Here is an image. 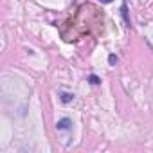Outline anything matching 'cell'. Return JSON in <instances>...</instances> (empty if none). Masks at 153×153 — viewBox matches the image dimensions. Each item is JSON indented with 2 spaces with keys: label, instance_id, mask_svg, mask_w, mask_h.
<instances>
[{
  "label": "cell",
  "instance_id": "1",
  "mask_svg": "<svg viewBox=\"0 0 153 153\" xmlns=\"http://www.w3.org/2000/svg\"><path fill=\"white\" fill-rule=\"evenodd\" d=\"M56 128H58V130H70V128H72V121H70L68 117H63V119H59V121L56 123Z\"/></svg>",
  "mask_w": 153,
  "mask_h": 153
},
{
  "label": "cell",
  "instance_id": "2",
  "mask_svg": "<svg viewBox=\"0 0 153 153\" xmlns=\"http://www.w3.org/2000/svg\"><path fill=\"white\" fill-rule=\"evenodd\" d=\"M72 99H74V94H70V92H61V94H59V101H61L63 105L72 103Z\"/></svg>",
  "mask_w": 153,
  "mask_h": 153
},
{
  "label": "cell",
  "instance_id": "3",
  "mask_svg": "<svg viewBox=\"0 0 153 153\" xmlns=\"http://www.w3.org/2000/svg\"><path fill=\"white\" fill-rule=\"evenodd\" d=\"M121 13H123V18H124V24L126 25H130V20H128V6H126V2L121 6Z\"/></svg>",
  "mask_w": 153,
  "mask_h": 153
},
{
  "label": "cell",
  "instance_id": "4",
  "mask_svg": "<svg viewBox=\"0 0 153 153\" xmlns=\"http://www.w3.org/2000/svg\"><path fill=\"white\" fill-rule=\"evenodd\" d=\"M88 81H90V85H99V83H101V79L97 78L96 74H90V76H88Z\"/></svg>",
  "mask_w": 153,
  "mask_h": 153
},
{
  "label": "cell",
  "instance_id": "5",
  "mask_svg": "<svg viewBox=\"0 0 153 153\" xmlns=\"http://www.w3.org/2000/svg\"><path fill=\"white\" fill-rule=\"evenodd\" d=\"M108 63H110V65H115V63H117V56H115V54H110V56H108Z\"/></svg>",
  "mask_w": 153,
  "mask_h": 153
},
{
  "label": "cell",
  "instance_id": "6",
  "mask_svg": "<svg viewBox=\"0 0 153 153\" xmlns=\"http://www.w3.org/2000/svg\"><path fill=\"white\" fill-rule=\"evenodd\" d=\"M99 2H101V4H110L112 0H99Z\"/></svg>",
  "mask_w": 153,
  "mask_h": 153
}]
</instances>
